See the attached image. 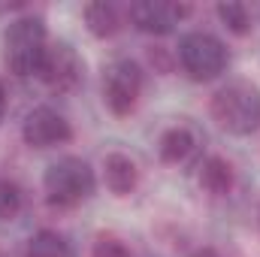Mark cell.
I'll return each mask as SVG.
<instances>
[{
  "instance_id": "6da1fadb",
  "label": "cell",
  "mask_w": 260,
  "mask_h": 257,
  "mask_svg": "<svg viewBox=\"0 0 260 257\" xmlns=\"http://www.w3.org/2000/svg\"><path fill=\"white\" fill-rule=\"evenodd\" d=\"M3 49H6V67H9L12 76H18V79L40 76L43 58L49 52L46 21L40 15H21V18H15L6 27Z\"/></svg>"
},
{
  "instance_id": "7a4b0ae2",
  "label": "cell",
  "mask_w": 260,
  "mask_h": 257,
  "mask_svg": "<svg viewBox=\"0 0 260 257\" xmlns=\"http://www.w3.org/2000/svg\"><path fill=\"white\" fill-rule=\"evenodd\" d=\"M209 112L230 136H248L260 127V88L251 82H230L215 91Z\"/></svg>"
},
{
  "instance_id": "3957f363",
  "label": "cell",
  "mask_w": 260,
  "mask_h": 257,
  "mask_svg": "<svg viewBox=\"0 0 260 257\" xmlns=\"http://www.w3.org/2000/svg\"><path fill=\"white\" fill-rule=\"evenodd\" d=\"M43 188L52 206H76L82 200H88L94 188H97V179H94V170L88 160L82 157H61L55 164H49L46 176H43Z\"/></svg>"
},
{
  "instance_id": "277c9868",
  "label": "cell",
  "mask_w": 260,
  "mask_h": 257,
  "mask_svg": "<svg viewBox=\"0 0 260 257\" xmlns=\"http://www.w3.org/2000/svg\"><path fill=\"white\" fill-rule=\"evenodd\" d=\"M179 64L194 82H212L227 70V49L218 37L194 30L179 40Z\"/></svg>"
},
{
  "instance_id": "5b68a950",
  "label": "cell",
  "mask_w": 260,
  "mask_h": 257,
  "mask_svg": "<svg viewBox=\"0 0 260 257\" xmlns=\"http://www.w3.org/2000/svg\"><path fill=\"white\" fill-rule=\"evenodd\" d=\"M142 94V67L130 58H118L103 73V100L112 115L124 118L136 109V100Z\"/></svg>"
},
{
  "instance_id": "8992f818",
  "label": "cell",
  "mask_w": 260,
  "mask_h": 257,
  "mask_svg": "<svg viewBox=\"0 0 260 257\" xmlns=\"http://www.w3.org/2000/svg\"><path fill=\"white\" fill-rule=\"evenodd\" d=\"M40 79L46 82L49 91L67 94L79 88V82L85 79V61L79 58V52L70 43H49V52L40 67Z\"/></svg>"
},
{
  "instance_id": "52a82bcc",
  "label": "cell",
  "mask_w": 260,
  "mask_h": 257,
  "mask_svg": "<svg viewBox=\"0 0 260 257\" xmlns=\"http://www.w3.org/2000/svg\"><path fill=\"white\" fill-rule=\"evenodd\" d=\"M188 12H191L188 3H173V0H139V3H130L127 9L133 27L151 37L173 34Z\"/></svg>"
},
{
  "instance_id": "ba28073f",
  "label": "cell",
  "mask_w": 260,
  "mask_h": 257,
  "mask_svg": "<svg viewBox=\"0 0 260 257\" xmlns=\"http://www.w3.org/2000/svg\"><path fill=\"white\" fill-rule=\"evenodd\" d=\"M21 139L30 148H55L73 139V127L64 115L52 106H37L21 121Z\"/></svg>"
},
{
  "instance_id": "9c48e42d",
  "label": "cell",
  "mask_w": 260,
  "mask_h": 257,
  "mask_svg": "<svg viewBox=\"0 0 260 257\" xmlns=\"http://www.w3.org/2000/svg\"><path fill=\"white\" fill-rule=\"evenodd\" d=\"M103 179H106V188L115 194V197H127L136 191L139 185V170H136V160L121 154V151H112L106 154L103 160Z\"/></svg>"
},
{
  "instance_id": "30bf717a",
  "label": "cell",
  "mask_w": 260,
  "mask_h": 257,
  "mask_svg": "<svg viewBox=\"0 0 260 257\" xmlns=\"http://www.w3.org/2000/svg\"><path fill=\"white\" fill-rule=\"evenodd\" d=\"M197 148V139L194 133L188 127H170L160 133V142H157V154H160V160L164 164H170V167H179V164H185L191 154H194Z\"/></svg>"
},
{
  "instance_id": "8fae6325",
  "label": "cell",
  "mask_w": 260,
  "mask_h": 257,
  "mask_svg": "<svg viewBox=\"0 0 260 257\" xmlns=\"http://www.w3.org/2000/svg\"><path fill=\"white\" fill-rule=\"evenodd\" d=\"M197 179H200V188L209 191L212 197H224V194L233 191V167L224 157H218V154H209L200 164Z\"/></svg>"
},
{
  "instance_id": "7c38bea8",
  "label": "cell",
  "mask_w": 260,
  "mask_h": 257,
  "mask_svg": "<svg viewBox=\"0 0 260 257\" xmlns=\"http://www.w3.org/2000/svg\"><path fill=\"white\" fill-rule=\"evenodd\" d=\"M82 15H85L88 30H91L97 40H106V37L118 34V27H121V15H118L115 3H106V0L88 3V6L82 9Z\"/></svg>"
},
{
  "instance_id": "4fadbf2b",
  "label": "cell",
  "mask_w": 260,
  "mask_h": 257,
  "mask_svg": "<svg viewBox=\"0 0 260 257\" xmlns=\"http://www.w3.org/2000/svg\"><path fill=\"white\" fill-rule=\"evenodd\" d=\"M24 257H73V245L64 233L58 230H37L27 245H24Z\"/></svg>"
},
{
  "instance_id": "5bb4252c",
  "label": "cell",
  "mask_w": 260,
  "mask_h": 257,
  "mask_svg": "<svg viewBox=\"0 0 260 257\" xmlns=\"http://www.w3.org/2000/svg\"><path fill=\"white\" fill-rule=\"evenodd\" d=\"M218 18H221V24L230 30V34H236V37H245L248 30H251V12H248V6L245 3H236V0H227V3H218Z\"/></svg>"
},
{
  "instance_id": "9a60e30c",
  "label": "cell",
  "mask_w": 260,
  "mask_h": 257,
  "mask_svg": "<svg viewBox=\"0 0 260 257\" xmlns=\"http://www.w3.org/2000/svg\"><path fill=\"white\" fill-rule=\"evenodd\" d=\"M24 206V194L12 179H0V221H9L21 212Z\"/></svg>"
},
{
  "instance_id": "2e32d148",
  "label": "cell",
  "mask_w": 260,
  "mask_h": 257,
  "mask_svg": "<svg viewBox=\"0 0 260 257\" xmlns=\"http://www.w3.org/2000/svg\"><path fill=\"white\" fill-rule=\"evenodd\" d=\"M91 257H130V248L115 236H100L91 248Z\"/></svg>"
},
{
  "instance_id": "e0dca14e",
  "label": "cell",
  "mask_w": 260,
  "mask_h": 257,
  "mask_svg": "<svg viewBox=\"0 0 260 257\" xmlns=\"http://www.w3.org/2000/svg\"><path fill=\"white\" fill-rule=\"evenodd\" d=\"M191 257H221V254H218L212 245H200V248H194V251H191Z\"/></svg>"
},
{
  "instance_id": "ac0fdd59",
  "label": "cell",
  "mask_w": 260,
  "mask_h": 257,
  "mask_svg": "<svg viewBox=\"0 0 260 257\" xmlns=\"http://www.w3.org/2000/svg\"><path fill=\"white\" fill-rule=\"evenodd\" d=\"M3 115H6V91L0 85V121H3Z\"/></svg>"
},
{
  "instance_id": "d6986e66",
  "label": "cell",
  "mask_w": 260,
  "mask_h": 257,
  "mask_svg": "<svg viewBox=\"0 0 260 257\" xmlns=\"http://www.w3.org/2000/svg\"><path fill=\"white\" fill-rule=\"evenodd\" d=\"M0 257H3V254H0Z\"/></svg>"
}]
</instances>
